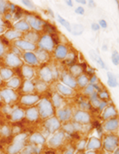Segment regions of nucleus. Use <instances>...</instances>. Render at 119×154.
I'll return each mask as SVG.
<instances>
[{
  "label": "nucleus",
  "instance_id": "obj_53",
  "mask_svg": "<svg viewBox=\"0 0 119 154\" xmlns=\"http://www.w3.org/2000/svg\"><path fill=\"white\" fill-rule=\"evenodd\" d=\"M66 4H68L69 6H73V3L71 2V1H66Z\"/></svg>",
  "mask_w": 119,
  "mask_h": 154
},
{
  "label": "nucleus",
  "instance_id": "obj_23",
  "mask_svg": "<svg viewBox=\"0 0 119 154\" xmlns=\"http://www.w3.org/2000/svg\"><path fill=\"white\" fill-rule=\"evenodd\" d=\"M38 100V97L36 96H28L23 98V103H27V104H32V103H36Z\"/></svg>",
  "mask_w": 119,
  "mask_h": 154
},
{
  "label": "nucleus",
  "instance_id": "obj_40",
  "mask_svg": "<svg viewBox=\"0 0 119 154\" xmlns=\"http://www.w3.org/2000/svg\"><path fill=\"white\" fill-rule=\"evenodd\" d=\"M17 27L18 29H22V30H27L28 29V26L27 24H25L24 22H20L17 25Z\"/></svg>",
  "mask_w": 119,
  "mask_h": 154
},
{
  "label": "nucleus",
  "instance_id": "obj_47",
  "mask_svg": "<svg viewBox=\"0 0 119 154\" xmlns=\"http://www.w3.org/2000/svg\"><path fill=\"white\" fill-rule=\"evenodd\" d=\"M91 29H92V31L97 32V31H98L100 29V26H99V25L97 23H92L91 24Z\"/></svg>",
  "mask_w": 119,
  "mask_h": 154
},
{
  "label": "nucleus",
  "instance_id": "obj_44",
  "mask_svg": "<svg viewBox=\"0 0 119 154\" xmlns=\"http://www.w3.org/2000/svg\"><path fill=\"white\" fill-rule=\"evenodd\" d=\"M75 12L76 13H78V14H79V15H83L84 14V12H85V10H84V8L83 7H82V6H78L76 10H75Z\"/></svg>",
  "mask_w": 119,
  "mask_h": 154
},
{
  "label": "nucleus",
  "instance_id": "obj_22",
  "mask_svg": "<svg viewBox=\"0 0 119 154\" xmlns=\"http://www.w3.org/2000/svg\"><path fill=\"white\" fill-rule=\"evenodd\" d=\"M88 82H89V79H88L87 76H85V75H80L78 77L77 84L79 85L80 87H82V88L86 87L88 85Z\"/></svg>",
  "mask_w": 119,
  "mask_h": 154
},
{
  "label": "nucleus",
  "instance_id": "obj_51",
  "mask_svg": "<svg viewBox=\"0 0 119 154\" xmlns=\"http://www.w3.org/2000/svg\"><path fill=\"white\" fill-rule=\"evenodd\" d=\"M10 84L11 85V86H17V85H18V81L17 80V79H15V80H12L10 82Z\"/></svg>",
  "mask_w": 119,
  "mask_h": 154
},
{
  "label": "nucleus",
  "instance_id": "obj_38",
  "mask_svg": "<svg viewBox=\"0 0 119 154\" xmlns=\"http://www.w3.org/2000/svg\"><path fill=\"white\" fill-rule=\"evenodd\" d=\"M38 57L42 61H45L48 59V54L45 53V51H39L38 53Z\"/></svg>",
  "mask_w": 119,
  "mask_h": 154
},
{
  "label": "nucleus",
  "instance_id": "obj_35",
  "mask_svg": "<svg viewBox=\"0 0 119 154\" xmlns=\"http://www.w3.org/2000/svg\"><path fill=\"white\" fill-rule=\"evenodd\" d=\"M98 98L100 99V100H103V101H104L105 99H108L109 98V94H108V92H106V91H101L99 94H98Z\"/></svg>",
  "mask_w": 119,
  "mask_h": 154
},
{
  "label": "nucleus",
  "instance_id": "obj_30",
  "mask_svg": "<svg viewBox=\"0 0 119 154\" xmlns=\"http://www.w3.org/2000/svg\"><path fill=\"white\" fill-rule=\"evenodd\" d=\"M111 61H112V63H113L115 66H118L119 57H118V51H114V52L112 53V55H111Z\"/></svg>",
  "mask_w": 119,
  "mask_h": 154
},
{
  "label": "nucleus",
  "instance_id": "obj_17",
  "mask_svg": "<svg viewBox=\"0 0 119 154\" xmlns=\"http://www.w3.org/2000/svg\"><path fill=\"white\" fill-rule=\"evenodd\" d=\"M52 103H53V106H55L57 108L62 107V105L64 103V101H63V98L59 96V94L55 93L52 96Z\"/></svg>",
  "mask_w": 119,
  "mask_h": 154
},
{
  "label": "nucleus",
  "instance_id": "obj_57",
  "mask_svg": "<svg viewBox=\"0 0 119 154\" xmlns=\"http://www.w3.org/2000/svg\"><path fill=\"white\" fill-rule=\"evenodd\" d=\"M114 154H119V149L118 148H117L115 151H114Z\"/></svg>",
  "mask_w": 119,
  "mask_h": 154
},
{
  "label": "nucleus",
  "instance_id": "obj_42",
  "mask_svg": "<svg viewBox=\"0 0 119 154\" xmlns=\"http://www.w3.org/2000/svg\"><path fill=\"white\" fill-rule=\"evenodd\" d=\"M98 25H99V26L102 27V28H107V27H108V23H107L106 20H104V19H101V20H99Z\"/></svg>",
  "mask_w": 119,
  "mask_h": 154
},
{
  "label": "nucleus",
  "instance_id": "obj_31",
  "mask_svg": "<svg viewBox=\"0 0 119 154\" xmlns=\"http://www.w3.org/2000/svg\"><path fill=\"white\" fill-rule=\"evenodd\" d=\"M25 138H26V134H19L15 138L14 143H22V144H24Z\"/></svg>",
  "mask_w": 119,
  "mask_h": 154
},
{
  "label": "nucleus",
  "instance_id": "obj_61",
  "mask_svg": "<svg viewBox=\"0 0 119 154\" xmlns=\"http://www.w3.org/2000/svg\"><path fill=\"white\" fill-rule=\"evenodd\" d=\"M78 154H82V153H78Z\"/></svg>",
  "mask_w": 119,
  "mask_h": 154
},
{
  "label": "nucleus",
  "instance_id": "obj_12",
  "mask_svg": "<svg viewBox=\"0 0 119 154\" xmlns=\"http://www.w3.org/2000/svg\"><path fill=\"white\" fill-rule=\"evenodd\" d=\"M68 54V48L64 45H59L55 50V56L57 59H64Z\"/></svg>",
  "mask_w": 119,
  "mask_h": 154
},
{
  "label": "nucleus",
  "instance_id": "obj_6",
  "mask_svg": "<svg viewBox=\"0 0 119 154\" xmlns=\"http://www.w3.org/2000/svg\"><path fill=\"white\" fill-rule=\"evenodd\" d=\"M118 118H111V119H108L104 123V129L106 131L113 132V131H116L118 129Z\"/></svg>",
  "mask_w": 119,
  "mask_h": 154
},
{
  "label": "nucleus",
  "instance_id": "obj_36",
  "mask_svg": "<svg viewBox=\"0 0 119 154\" xmlns=\"http://www.w3.org/2000/svg\"><path fill=\"white\" fill-rule=\"evenodd\" d=\"M11 92H12V91H9V90H6V91H4V92L3 93L4 96V97H5V99H7L8 101H9V100H10L11 96H14L13 93H11Z\"/></svg>",
  "mask_w": 119,
  "mask_h": 154
},
{
  "label": "nucleus",
  "instance_id": "obj_58",
  "mask_svg": "<svg viewBox=\"0 0 119 154\" xmlns=\"http://www.w3.org/2000/svg\"><path fill=\"white\" fill-rule=\"evenodd\" d=\"M22 154H32V153H30L29 151H25L24 153H23Z\"/></svg>",
  "mask_w": 119,
  "mask_h": 154
},
{
  "label": "nucleus",
  "instance_id": "obj_56",
  "mask_svg": "<svg viewBox=\"0 0 119 154\" xmlns=\"http://www.w3.org/2000/svg\"><path fill=\"white\" fill-rule=\"evenodd\" d=\"M78 3L80 4H87V2H85V1H83V0H82V1H78Z\"/></svg>",
  "mask_w": 119,
  "mask_h": 154
},
{
  "label": "nucleus",
  "instance_id": "obj_43",
  "mask_svg": "<svg viewBox=\"0 0 119 154\" xmlns=\"http://www.w3.org/2000/svg\"><path fill=\"white\" fill-rule=\"evenodd\" d=\"M85 146H86V141L85 140H81L78 145V150H83V149L85 148Z\"/></svg>",
  "mask_w": 119,
  "mask_h": 154
},
{
  "label": "nucleus",
  "instance_id": "obj_14",
  "mask_svg": "<svg viewBox=\"0 0 119 154\" xmlns=\"http://www.w3.org/2000/svg\"><path fill=\"white\" fill-rule=\"evenodd\" d=\"M40 76L42 77V79L43 81H50L53 78V76H52V72H51L50 68H48V67H45V68H43L41 70Z\"/></svg>",
  "mask_w": 119,
  "mask_h": 154
},
{
  "label": "nucleus",
  "instance_id": "obj_21",
  "mask_svg": "<svg viewBox=\"0 0 119 154\" xmlns=\"http://www.w3.org/2000/svg\"><path fill=\"white\" fill-rule=\"evenodd\" d=\"M57 20H58V22H59V23H60L64 27H65V28L67 29L68 32L71 33V26L70 22H69L68 20L64 19L63 17H61L60 15H57Z\"/></svg>",
  "mask_w": 119,
  "mask_h": 154
},
{
  "label": "nucleus",
  "instance_id": "obj_20",
  "mask_svg": "<svg viewBox=\"0 0 119 154\" xmlns=\"http://www.w3.org/2000/svg\"><path fill=\"white\" fill-rule=\"evenodd\" d=\"M24 146V144L22 143H14L11 146L9 147V153L15 154L18 153Z\"/></svg>",
  "mask_w": 119,
  "mask_h": 154
},
{
  "label": "nucleus",
  "instance_id": "obj_19",
  "mask_svg": "<svg viewBox=\"0 0 119 154\" xmlns=\"http://www.w3.org/2000/svg\"><path fill=\"white\" fill-rule=\"evenodd\" d=\"M26 116L30 121H35L38 118V111L36 108H32L27 111Z\"/></svg>",
  "mask_w": 119,
  "mask_h": 154
},
{
  "label": "nucleus",
  "instance_id": "obj_7",
  "mask_svg": "<svg viewBox=\"0 0 119 154\" xmlns=\"http://www.w3.org/2000/svg\"><path fill=\"white\" fill-rule=\"evenodd\" d=\"M101 145H102L101 140L96 137H92L89 139V142L86 143L85 148L87 149V151H95L101 148Z\"/></svg>",
  "mask_w": 119,
  "mask_h": 154
},
{
  "label": "nucleus",
  "instance_id": "obj_10",
  "mask_svg": "<svg viewBox=\"0 0 119 154\" xmlns=\"http://www.w3.org/2000/svg\"><path fill=\"white\" fill-rule=\"evenodd\" d=\"M62 81H63V82H64L63 84H64V85L70 87L71 88H75L77 87V85H78V84H77V80L72 76L68 75V74L63 76V77H62Z\"/></svg>",
  "mask_w": 119,
  "mask_h": 154
},
{
  "label": "nucleus",
  "instance_id": "obj_54",
  "mask_svg": "<svg viewBox=\"0 0 119 154\" xmlns=\"http://www.w3.org/2000/svg\"><path fill=\"white\" fill-rule=\"evenodd\" d=\"M84 154H97L94 151H87Z\"/></svg>",
  "mask_w": 119,
  "mask_h": 154
},
{
  "label": "nucleus",
  "instance_id": "obj_37",
  "mask_svg": "<svg viewBox=\"0 0 119 154\" xmlns=\"http://www.w3.org/2000/svg\"><path fill=\"white\" fill-rule=\"evenodd\" d=\"M24 76L27 77H31L32 76V74H33V72H32V69H31L30 68H24Z\"/></svg>",
  "mask_w": 119,
  "mask_h": 154
},
{
  "label": "nucleus",
  "instance_id": "obj_29",
  "mask_svg": "<svg viewBox=\"0 0 119 154\" xmlns=\"http://www.w3.org/2000/svg\"><path fill=\"white\" fill-rule=\"evenodd\" d=\"M23 116H24V113L22 111H16L11 116V118L13 121H18V120H20Z\"/></svg>",
  "mask_w": 119,
  "mask_h": 154
},
{
  "label": "nucleus",
  "instance_id": "obj_15",
  "mask_svg": "<svg viewBox=\"0 0 119 154\" xmlns=\"http://www.w3.org/2000/svg\"><path fill=\"white\" fill-rule=\"evenodd\" d=\"M31 141L34 144H37V145H43L45 143V138L40 133H34L31 137Z\"/></svg>",
  "mask_w": 119,
  "mask_h": 154
},
{
  "label": "nucleus",
  "instance_id": "obj_59",
  "mask_svg": "<svg viewBox=\"0 0 119 154\" xmlns=\"http://www.w3.org/2000/svg\"><path fill=\"white\" fill-rule=\"evenodd\" d=\"M2 53V46H1V44H0V53Z\"/></svg>",
  "mask_w": 119,
  "mask_h": 154
},
{
  "label": "nucleus",
  "instance_id": "obj_50",
  "mask_svg": "<svg viewBox=\"0 0 119 154\" xmlns=\"http://www.w3.org/2000/svg\"><path fill=\"white\" fill-rule=\"evenodd\" d=\"M38 88H39L40 91H43L46 89V84H44V83H40L39 85L38 84Z\"/></svg>",
  "mask_w": 119,
  "mask_h": 154
},
{
  "label": "nucleus",
  "instance_id": "obj_60",
  "mask_svg": "<svg viewBox=\"0 0 119 154\" xmlns=\"http://www.w3.org/2000/svg\"><path fill=\"white\" fill-rule=\"evenodd\" d=\"M48 154H54V153H48Z\"/></svg>",
  "mask_w": 119,
  "mask_h": 154
},
{
  "label": "nucleus",
  "instance_id": "obj_39",
  "mask_svg": "<svg viewBox=\"0 0 119 154\" xmlns=\"http://www.w3.org/2000/svg\"><path fill=\"white\" fill-rule=\"evenodd\" d=\"M1 131H2V134H3L4 136H6V137L9 136V135H10V129H9L7 126H3Z\"/></svg>",
  "mask_w": 119,
  "mask_h": 154
},
{
  "label": "nucleus",
  "instance_id": "obj_52",
  "mask_svg": "<svg viewBox=\"0 0 119 154\" xmlns=\"http://www.w3.org/2000/svg\"><path fill=\"white\" fill-rule=\"evenodd\" d=\"M64 154H74L73 153V151L72 150H71V149H69V150H67V151H65Z\"/></svg>",
  "mask_w": 119,
  "mask_h": 154
},
{
  "label": "nucleus",
  "instance_id": "obj_18",
  "mask_svg": "<svg viewBox=\"0 0 119 154\" xmlns=\"http://www.w3.org/2000/svg\"><path fill=\"white\" fill-rule=\"evenodd\" d=\"M83 30H84V27L81 24H73L71 27V33L76 36L81 35L83 33Z\"/></svg>",
  "mask_w": 119,
  "mask_h": 154
},
{
  "label": "nucleus",
  "instance_id": "obj_16",
  "mask_svg": "<svg viewBox=\"0 0 119 154\" xmlns=\"http://www.w3.org/2000/svg\"><path fill=\"white\" fill-rule=\"evenodd\" d=\"M107 77H108V80H107V83L108 85L111 87V88H115V87H118V81H117V78L115 76V75L111 72H107Z\"/></svg>",
  "mask_w": 119,
  "mask_h": 154
},
{
  "label": "nucleus",
  "instance_id": "obj_55",
  "mask_svg": "<svg viewBox=\"0 0 119 154\" xmlns=\"http://www.w3.org/2000/svg\"><path fill=\"white\" fill-rule=\"evenodd\" d=\"M107 50H108V46L106 45L103 46V51H107Z\"/></svg>",
  "mask_w": 119,
  "mask_h": 154
},
{
  "label": "nucleus",
  "instance_id": "obj_45",
  "mask_svg": "<svg viewBox=\"0 0 119 154\" xmlns=\"http://www.w3.org/2000/svg\"><path fill=\"white\" fill-rule=\"evenodd\" d=\"M24 90L25 91H31L32 88H33V86H32V84L31 83V82H29V81H27L26 83H25V86H24Z\"/></svg>",
  "mask_w": 119,
  "mask_h": 154
},
{
  "label": "nucleus",
  "instance_id": "obj_27",
  "mask_svg": "<svg viewBox=\"0 0 119 154\" xmlns=\"http://www.w3.org/2000/svg\"><path fill=\"white\" fill-rule=\"evenodd\" d=\"M64 130L68 134H72L74 131H76L75 129H74V126H73V123H68L64 124Z\"/></svg>",
  "mask_w": 119,
  "mask_h": 154
},
{
  "label": "nucleus",
  "instance_id": "obj_3",
  "mask_svg": "<svg viewBox=\"0 0 119 154\" xmlns=\"http://www.w3.org/2000/svg\"><path fill=\"white\" fill-rule=\"evenodd\" d=\"M64 137H65V134H64V131H62V130L56 131V133L49 140L50 146L53 147V148H57L58 146H60L63 144Z\"/></svg>",
  "mask_w": 119,
  "mask_h": 154
},
{
  "label": "nucleus",
  "instance_id": "obj_11",
  "mask_svg": "<svg viewBox=\"0 0 119 154\" xmlns=\"http://www.w3.org/2000/svg\"><path fill=\"white\" fill-rule=\"evenodd\" d=\"M116 116H117V111H116V108L113 105L107 106L105 108V110L104 111V112H103V118L104 120L114 118Z\"/></svg>",
  "mask_w": 119,
  "mask_h": 154
},
{
  "label": "nucleus",
  "instance_id": "obj_32",
  "mask_svg": "<svg viewBox=\"0 0 119 154\" xmlns=\"http://www.w3.org/2000/svg\"><path fill=\"white\" fill-rule=\"evenodd\" d=\"M80 108L84 111H88V110H90V104L87 102V101H82L81 103H80L79 104Z\"/></svg>",
  "mask_w": 119,
  "mask_h": 154
},
{
  "label": "nucleus",
  "instance_id": "obj_41",
  "mask_svg": "<svg viewBox=\"0 0 119 154\" xmlns=\"http://www.w3.org/2000/svg\"><path fill=\"white\" fill-rule=\"evenodd\" d=\"M100 99L99 98H97V99H95V100H92V101H90L91 102V105L93 106V107H95V108H98L99 107V104H100Z\"/></svg>",
  "mask_w": 119,
  "mask_h": 154
},
{
  "label": "nucleus",
  "instance_id": "obj_33",
  "mask_svg": "<svg viewBox=\"0 0 119 154\" xmlns=\"http://www.w3.org/2000/svg\"><path fill=\"white\" fill-rule=\"evenodd\" d=\"M95 92V88H94V87L92 86V85H88V86H86V88H85V89H84V93L86 94V95H91V94H93Z\"/></svg>",
  "mask_w": 119,
  "mask_h": 154
},
{
  "label": "nucleus",
  "instance_id": "obj_2",
  "mask_svg": "<svg viewBox=\"0 0 119 154\" xmlns=\"http://www.w3.org/2000/svg\"><path fill=\"white\" fill-rule=\"evenodd\" d=\"M39 113L42 117H49L54 114V109L52 103L48 99H43L39 104Z\"/></svg>",
  "mask_w": 119,
  "mask_h": 154
},
{
  "label": "nucleus",
  "instance_id": "obj_4",
  "mask_svg": "<svg viewBox=\"0 0 119 154\" xmlns=\"http://www.w3.org/2000/svg\"><path fill=\"white\" fill-rule=\"evenodd\" d=\"M44 125H45V128L48 130V131L50 133H54V132L57 131L59 130V128L61 127L60 121L56 116L50 117L48 120H46Z\"/></svg>",
  "mask_w": 119,
  "mask_h": 154
},
{
  "label": "nucleus",
  "instance_id": "obj_25",
  "mask_svg": "<svg viewBox=\"0 0 119 154\" xmlns=\"http://www.w3.org/2000/svg\"><path fill=\"white\" fill-rule=\"evenodd\" d=\"M31 24L32 26V27H34L35 29L37 30H40L42 28V26H43V21H41L38 19H32V20H31Z\"/></svg>",
  "mask_w": 119,
  "mask_h": 154
},
{
  "label": "nucleus",
  "instance_id": "obj_48",
  "mask_svg": "<svg viewBox=\"0 0 119 154\" xmlns=\"http://www.w3.org/2000/svg\"><path fill=\"white\" fill-rule=\"evenodd\" d=\"M2 75L4 78H8L9 76H10L11 72L9 71V70H2Z\"/></svg>",
  "mask_w": 119,
  "mask_h": 154
},
{
  "label": "nucleus",
  "instance_id": "obj_5",
  "mask_svg": "<svg viewBox=\"0 0 119 154\" xmlns=\"http://www.w3.org/2000/svg\"><path fill=\"white\" fill-rule=\"evenodd\" d=\"M74 120L80 124H86L90 122V116L86 111H78L74 115Z\"/></svg>",
  "mask_w": 119,
  "mask_h": 154
},
{
  "label": "nucleus",
  "instance_id": "obj_8",
  "mask_svg": "<svg viewBox=\"0 0 119 154\" xmlns=\"http://www.w3.org/2000/svg\"><path fill=\"white\" fill-rule=\"evenodd\" d=\"M40 46L47 51H52L54 48V41L50 36L44 35L40 41Z\"/></svg>",
  "mask_w": 119,
  "mask_h": 154
},
{
  "label": "nucleus",
  "instance_id": "obj_26",
  "mask_svg": "<svg viewBox=\"0 0 119 154\" xmlns=\"http://www.w3.org/2000/svg\"><path fill=\"white\" fill-rule=\"evenodd\" d=\"M25 59H26V61H27L28 62H30V63H32V64H36V63H38V59H37V57H36L34 54L31 53H27L25 54Z\"/></svg>",
  "mask_w": 119,
  "mask_h": 154
},
{
  "label": "nucleus",
  "instance_id": "obj_9",
  "mask_svg": "<svg viewBox=\"0 0 119 154\" xmlns=\"http://www.w3.org/2000/svg\"><path fill=\"white\" fill-rule=\"evenodd\" d=\"M57 115L58 120L64 122V121H68L71 118L72 112H71V110L69 108H62V109H59L57 111Z\"/></svg>",
  "mask_w": 119,
  "mask_h": 154
},
{
  "label": "nucleus",
  "instance_id": "obj_49",
  "mask_svg": "<svg viewBox=\"0 0 119 154\" xmlns=\"http://www.w3.org/2000/svg\"><path fill=\"white\" fill-rule=\"evenodd\" d=\"M97 81H98V78L97 76H92L91 77V79H90V82H91V84H97Z\"/></svg>",
  "mask_w": 119,
  "mask_h": 154
},
{
  "label": "nucleus",
  "instance_id": "obj_1",
  "mask_svg": "<svg viewBox=\"0 0 119 154\" xmlns=\"http://www.w3.org/2000/svg\"><path fill=\"white\" fill-rule=\"evenodd\" d=\"M118 146V138L116 135H108L104 140V148L107 153H114Z\"/></svg>",
  "mask_w": 119,
  "mask_h": 154
},
{
  "label": "nucleus",
  "instance_id": "obj_34",
  "mask_svg": "<svg viewBox=\"0 0 119 154\" xmlns=\"http://www.w3.org/2000/svg\"><path fill=\"white\" fill-rule=\"evenodd\" d=\"M10 58V60H9V63H10V65L11 64V65H18V63H19V61H18V59L17 58V57H15V56H13V55H11V56H9Z\"/></svg>",
  "mask_w": 119,
  "mask_h": 154
},
{
  "label": "nucleus",
  "instance_id": "obj_13",
  "mask_svg": "<svg viewBox=\"0 0 119 154\" xmlns=\"http://www.w3.org/2000/svg\"><path fill=\"white\" fill-rule=\"evenodd\" d=\"M57 88L59 93H61L64 96H72L74 94V91H73L72 88H71L70 87H68V86H66L63 83H58L57 85Z\"/></svg>",
  "mask_w": 119,
  "mask_h": 154
},
{
  "label": "nucleus",
  "instance_id": "obj_24",
  "mask_svg": "<svg viewBox=\"0 0 119 154\" xmlns=\"http://www.w3.org/2000/svg\"><path fill=\"white\" fill-rule=\"evenodd\" d=\"M83 72V68L80 67L79 65H73L71 67V73L73 75V76H79L81 75V73Z\"/></svg>",
  "mask_w": 119,
  "mask_h": 154
},
{
  "label": "nucleus",
  "instance_id": "obj_28",
  "mask_svg": "<svg viewBox=\"0 0 119 154\" xmlns=\"http://www.w3.org/2000/svg\"><path fill=\"white\" fill-rule=\"evenodd\" d=\"M18 45L20 46H22L23 48L24 49H28V50H32V49H34L35 48V46L32 43H28V42H23V41H20L18 42Z\"/></svg>",
  "mask_w": 119,
  "mask_h": 154
},
{
  "label": "nucleus",
  "instance_id": "obj_46",
  "mask_svg": "<svg viewBox=\"0 0 119 154\" xmlns=\"http://www.w3.org/2000/svg\"><path fill=\"white\" fill-rule=\"evenodd\" d=\"M107 107V103L105 102V101H103V100H101L100 101V104H99V110L102 111H104V109H105Z\"/></svg>",
  "mask_w": 119,
  "mask_h": 154
}]
</instances>
